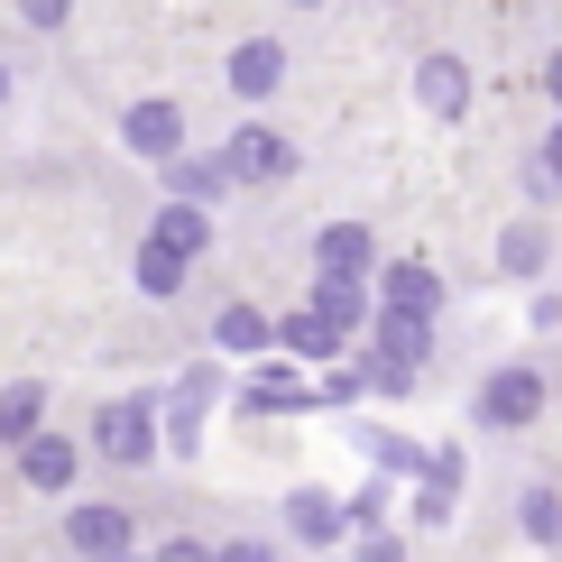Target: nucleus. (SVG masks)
I'll use <instances>...</instances> for the list:
<instances>
[{
	"label": "nucleus",
	"instance_id": "obj_12",
	"mask_svg": "<svg viewBox=\"0 0 562 562\" xmlns=\"http://www.w3.org/2000/svg\"><path fill=\"white\" fill-rule=\"evenodd\" d=\"M452 507H461V452H434L415 471V526H452Z\"/></svg>",
	"mask_w": 562,
	"mask_h": 562
},
{
	"label": "nucleus",
	"instance_id": "obj_11",
	"mask_svg": "<svg viewBox=\"0 0 562 562\" xmlns=\"http://www.w3.org/2000/svg\"><path fill=\"white\" fill-rule=\"evenodd\" d=\"M341 526H350V507L333 498V488H295L286 498V535L295 544H341Z\"/></svg>",
	"mask_w": 562,
	"mask_h": 562
},
{
	"label": "nucleus",
	"instance_id": "obj_29",
	"mask_svg": "<svg viewBox=\"0 0 562 562\" xmlns=\"http://www.w3.org/2000/svg\"><path fill=\"white\" fill-rule=\"evenodd\" d=\"M544 167H553V176H562V121H553V130H544Z\"/></svg>",
	"mask_w": 562,
	"mask_h": 562
},
{
	"label": "nucleus",
	"instance_id": "obj_31",
	"mask_svg": "<svg viewBox=\"0 0 562 562\" xmlns=\"http://www.w3.org/2000/svg\"><path fill=\"white\" fill-rule=\"evenodd\" d=\"M0 102H10V65H0Z\"/></svg>",
	"mask_w": 562,
	"mask_h": 562
},
{
	"label": "nucleus",
	"instance_id": "obj_23",
	"mask_svg": "<svg viewBox=\"0 0 562 562\" xmlns=\"http://www.w3.org/2000/svg\"><path fill=\"white\" fill-rule=\"evenodd\" d=\"M148 562H222V544H203V535H167Z\"/></svg>",
	"mask_w": 562,
	"mask_h": 562
},
{
	"label": "nucleus",
	"instance_id": "obj_8",
	"mask_svg": "<svg viewBox=\"0 0 562 562\" xmlns=\"http://www.w3.org/2000/svg\"><path fill=\"white\" fill-rule=\"evenodd\" d=\"M314 268L323 277H369V268H379V231H369V222H323L314 231Z\"/></svg>",
	"mask_w": 562,
	"mask_h": 562
},
{
	"label": "nucleus",
	"instance_id": "obj_4",
	"mask_svg": "<svg viewBox=\"0 0 562 562\" xmlns=\"http://www.w3.org/2000/svg\"><path fill=\"white\" fill-rule=\"evenodd\" d=\"M222 167H231V184H277V176H295V138L268 121H240L222 138Z\"/></svg>",
	"mask_w": 562,
	"mask_h": 562
},
{
	"label": "nucleus",
	"instance_id": "obj_16",
	"mask_svg": "<svg viewBox=\"0 0 562 562\" xmlns=\"http://www.w3.org/2000/svg\"><path fill=\"white\" fill-rule=\"evenodd\" d=\"M184 268H194L184 249H167V240H138V295H148V304H176V295H184Z\"/></svg>",
	"mask_w": 562,
	"mask_h": 562
},
{
	"label": "nucleus",
	"instance_id": "obj_24",
	"mask_svg": "<svg viewBox=\"0 0 562 562\" xmlns=\"http://www.w3.org/2000/svg\"><path fill=\"white\" fill-rule=\"evenodd\" d=\"M249 406H304V379H259V387H249Z\"/></svg>",
	"mask_w": 562,
	"mask_h": 562
},
{
	"label": "nucleus",
	"instance_id": "obj_5",
	"mask_svg": "<svg viewBox=\"0 0 562 562\" xmlns=\"http://www.w3.org/2000/svg\"><path fill=\"white\" fill-rule=\"evenodd\" d=\"M121 138H130V157H148V167H176L184 157V111L176 102H130Z\"/></svg>",
	"mask_w": 562,
	"mask_h": 562
},
{
	"label": "nucleus",
	"instance_id": "obj_32",
	"mask_svg": "<svg viewBox=\"0 0 562 562\" xmlns=\"http://www.w3.org/2000/svg\"><path fill=\"white\" fill-rule=\"evenodd\" d=\"M295 10H323V0H295Z\"/></svg>",
	"mask_w": 562,
	"mask_h": 562
},
{
	"label": "nucleus",
	"instance_id": "obj_22",
	"mask_svg": "<svg viewBox=\"0 0 562 562\" xmlns=\"http://www.w3.org/2000/svg\"><path fill=\"white\" fill-rule=\"evenodd\" d=\"M213 341H222V350H268L277 323L259 314V304H222V314H213Z\"/></svg>",
	"mask_w": 562,
	"mask_h": 562
},
{
	"label": "nucleus",
	"instance_id": "obj_1",
	"mask_svg": "<svg viewBox=\"0 0 562 562\" xmlns=\"http://www.w3.org/2000/svg\"><path fill=\"white\" fill-rule=\"evenodd\" d=\"M157 425H167V415H157L148 396H111V406L92 415V452H102L111 471H148V461L167 452V434H157Z\"/></svg>",
	"mask_w": 562,
	"mask_h": 562
},
{
	"label": "nucleus",
	"instance_id": "obj_19",
	"mask_svg": "<svg viewBox=\"0 0 562 562\" xmlns=\"http://www.w3.org/2000/svg\"><path fill=\"white\" fill-rule=\"evenodd\" d=\"M544 259H553L544 222H507V231H498V268H507V277H544Z\"/></svg>",
	"mask_w": 562,
	"mask_h": 562
},
{
	"label": "nucleus",
	"instance_id": "obj_30",
	"mask_svg": "<svg viewBox=\"0 0 562 562\" xmlns=\"http://www.w3.org/2000/svg\"><path fill=\"white\" fill-rule=\"evenodd\" d=\"M544 83H553V102H562V56H553V65H544Z\"/></svg>",
	"mask_w": 562,
	"mask_h": 562
},
{
	"label": "nucleus",
	"instance_id": "obj_2",
	"mask_svg": "<svg viewBox=\"0 0 562 562\" xmlns=\"http://www.w3.org/2000/svg\"><path fill=\"white\" fill-rule=\"evenodd\" d=\"M535 415H544V369L535 360H507V369H488L471 387V425H488V434H517Z\"/></svg>",
	"mask_w": 562,
	"mask_h": 562
},
{
	"label": "nucleus",
	"instance_id": "obj_10",
	"mask_svg": "<svg viewBox=\"0 0 562 562\" xmlns=\"http://www.w3.org/2000/svg\"><path fill=\"white\" fill-rule=\"evenodd\" d=\"M277 83H286V46H277V37L231 46V92H240V102H268Z\"/></svg>",
	"mask_w": 562,
	"mask_h": 562
},
{
	"label": "nucleus",
	"instance_id": "obj_15",
	"mask_svg": "<svg viewBox=\"0 0 562 562\" xmlns=\"http://www.w3.org/2000/svg\"><path fill=\"white\" fill-rule=\"evenodd\" d=\"M379 304H406V314H434V304H442V277H434L425 259H387V268H379Z\"/></svg>",
	"mask_w": 562,
	"mask_h": 562
},
{
	"label": "nucleus",
	"instance_id": "obj_9",
	"mask_svg": "<svg viewBox=\"0 0 562 562\" xmlns=\"http://www.w3.org/2000/svg\"><path fill=\"white\" fill-rule=\"evenodd\" d=\"M415 102H425L434 121H461V111H471V65L461 56H425L415 65Z\"/></svg>",
	"mask_w": 562,
	"mask_h": 562
},
{
	"label": "nucleus",
	"instance_id": "obj_27",
	"mask_svg": "<svg viewBox=\"0 0 562 562\" xmlns=\"http://www.w3.org/2000/svg\"><path fill=\"white\" fill-rule=\"evenodd\" d=\"M379 517H387V488H379V480H369V488H360V498H350V526H379Z\"/></svg>",
	"mask_w": 562,
	"mask_h": 562
},
{
	"label": "nucleus",
	"instance_id": "obj_33",
	"mask_svg": "<svg viewBox=\"0 0 562 562\" xmlns=\"http://www.w3.org/2000/svg\"><path fill=\"white\" fill-rule=\"evenodd\" d=\"M121 562H138V553H121Z\"/></svg>",
	"mask_w": 562,
	"mask_h": 562
},
{
	"label": "nucleus",
	"instance_id": "obj_6",
	"mask_svg": "<svg viewBox=\"0 0 562 562\" xmlns=\"http://www.w3.org/2000/svg\"><path fill=\"white\" fill-rule=\"evenodd\" d=\"M75 471H83L75 434H29V442H19V480H29L37 498H56V488H75Z\"/></svg>",
	"mask_w": 562,
	"mask_h": 562
},
{
	"label": "nucleus",
	"instance_id": "obj_21",
	"mask_svg": "<svg viewBox=\"0 0 562 562\" xmlns=\"http://www.w3.org/2000/svg\"><path fill=\"white\" fill-rule=\"evenodd\" d=\"M167 194L213 203V194H231V167H222V157H176V167H167Z\"/></svg>",
	"mask_w": 562,
	"mask_h": 562
},
{
	"label": "nucleus",
	"instance_id": "obj_7",
	"mask_svg": "<svg viewBox=\"0 0 562 562\" xmlns=\"http://www.w3.org/2000/svg\"><path fill=\"white\" fill-rule=\"evenodd\" d=\"M369 350L396 369H425V350H434V314H406V304H379V323H369Z\"/></svg>",
	"mask_w": 562,
	"mask_h": 562
},
{
	"label": "nucleus",
	"instance_id": "obj_3",
	"mask_svg": "<svg viewBox=\"0 0 562 562\" xmlns=\"http://www.w3.org/2000/svg\"><path fill=\"white\" fill-rule=\"evenodd\" d=\"M65 553H75V562H121V553H138L130 507H111V498H75V507H65Z\"/></svg>",
	"mask_w": 562,
	"mask_h": 562
},
{
	"label": "nucleus",
	"instance_id": "obj_28",
	"mask_svg": "<svg viewBox=\"0 0 562 562\" xmlns=\"http://www.w3.org/2000/svg\"><path fill=\"white\" fill-rule=\"evenodd\" d=\"M350 562H396V544H387V535H369V544L350 553Z\"/></svg>",
	"mask_w": 562,
	"mask_h": 562
},
{
	"label": "nucleus",
	"instance_id": "obj_18",
	"mask_svg": "<svg viewBox=\"0 0 562 562\" xmlns=\"http://www.w3.org/2000/svg\"><path fill=\"white\" fill-rule=\"evenodd\" d=\"M277 341H286L295 360H333V350H341V323L304 304V314H286V323H277Z\"/></svg>",
	"mask_w": 562,
	"mask_h": 562
},
{
	"label": "nucleus",
	"instance_id": "obj_26",
	"mask_svg": "<svg viewBox=\"0 0 562 562\" xmlns=\"http://www.w3.org/2000/svg\"><path fill=\"white\" fill-rule=\"evenodd\" d=\"M19 19H29V29H65V19H75V0H19Z\"/></svg>",
	"mask_w": 562,
	"mask_h": 562
},
{
	"label": "nucleus",
	"instance_id": "obj_13",
	"mask_svg": "<svg viewBox=\"0 0 562 562\" xmlns=\"http://www.w3.org/2000/svg\"><path fill=\"white\" fill-rule=\"evenodd\" d=\"M148 240L184 249V259H203V249H213V213H203V203H184V194H167V203H157V222H148Z\"/></svg>",
	"mask_w": 562,
	"mask_h": 562
},
{
	"label": "nucleus",
	"instance_id": "obj_20",
	"mask_svg": "<svg viewBox=\"0 0 562 562\" xmlns=\"http://www.w3.org/2000/svg\"><path fill=\"white\" fill-rule=\"evenodd\" d=\"M517 526H526V544H562V488H544V480H535V488H517Z\"/></svg>",
	"mask_w": 562,
	"mask_h": 562
},
{
	"label": "nucleus",
	"instance_id": "obj_14",
	"mask_svg": "<svg viewBox=\"0 0 562 562\" xmlns=\"http://www.w3.org/2000/svg\"><path fill=\"white\" fill-rule=\"evenodd\" d=\"M304 304H314V314H333L341 333H369V323H379V304H369L360 277H323V268H314V295H304Z\"/></svg>",
	"mask_w": 562,
	"mask_h": 562
},
{
	"label": "nucleus",
	"instance_id": "obj_17",
	"mask_svg": "<svg viewBox=\"0 0 562 562\" xmlns=\"http://www.w3.org/2000/svg\"><path fill=\"white\" fill-rule=\"evenodd\" d=\"M37 415H46V387H37V379H10V387H0V442H10V452H19L29 434H46Z\"/></svg>",
	"mask_w": 562,
	"mask_h": 562
},
{
	"label": "nucleus",
	"instance_id": "obj_25",
	"mask_svg": "<svg viewBox=\"0 0 562 562\" xmlns=\"http://www.w3.org/2000/svg\"><path fill=\"white\" fill-rule=\"evenodd\" d=\"M222 562H286V553H277L268 535H231V544H222Z\"/></svg>",
	"mask_w": 562,
	"mask_h": 562
}]
</instances>
